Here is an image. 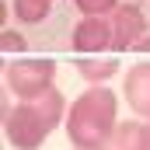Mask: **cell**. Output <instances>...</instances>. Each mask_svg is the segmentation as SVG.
<instances>
[{"mask_svg": "<svg viewBox=\"0 0 150 150\" xmlns=\"http://www.w3.org/2000/svg\"><path fill=\"white\" fill-rule=\"evenodd\" d=\"M119 126V98L108 84H91L67 112V140L77 150H105Z\"/></svg>", "mask_w": 150, "mask_h": 150, "instance_id": "cell-1", "label": "cell"}, {"mask_svg": "<svg viewBox=\"0 0 150 150\" xmlns=\"http://www.w3.org/2000/svg\"><path fill=\"white\" fill-rule=\"evenodd\" d=\"M7 91L18 94V101H35L42 91L56 84V59L49 56H14L4 67Z\"/></svg>", "mask_w": 150, "mask_h": 150, "instance_id": "cell-2", "label": "cell"}, {"mask_svg": "<svg viewBox=\"0 0 150 150\" xmlns=\"http://www.w3.org/2000/svg\"><path fill=\"white\" fill-rule=\"evenodd\" d=\"M49 133L52 129L35 108V101H18L4 108V136L14 150H38Z\"/></svg>", "mask_w": 150, "mask_h": 150, "instance_id": "cell-3", "label": "cell"}, {"mask_svg": "<svg viewBox=\"0 0 150 150\" xmlns=\"http://www.w3.org/2000/svg\"><path fill=\"white\" fill-rule=\"evenodd\" d=\"M74 49L77 52H105L115 49V32H112V18L101 14H84L74 28Z\"/></svg>", "mask_w": 150, "mask_h": 150, "instance_id": "cell-4", "label": "cell"}, {"mask_svg": "<svg viewBox=\"0 0 150 150\" xmlns=\"http://www.w3.org/2000/svg\"><path fill=\"white\" fill-rule=\"evenodd\" d=\"M112 32H115V49H133L136 38L147 35V14L136 4H119L112 11Z\"/></svg>", "mask_w": 150, "mask_h": 150, "instance_id": "cell-5", "label": "cell"}, {"mask_svg": "<svg viewBox=\"0 0 150 150\" xmlns=\"http://www.w3.org/2000/svg\"><path fill=\"white\" fill-rule=\"evenodd\" d=\"M122 94H126L133 115H140V119L150 122V63H136V67L126 70V77H122Z\"/></svg>", "mask_w": 150, "mask_h": 150, "instance_id": "cell-6", "label": "cell"}, {"mask_svg": "<svg viewBox=\"0 0 150 150\" xmlns=\"http://www.w3.org/2000/svg\"><path fill=\"white\" fill-rule=\"evenodd\" d=\"M77 74L84 77L87 84H108L115 74H119V59L115 56H80L77 59Z\"/></svg>", "mask_w": 150, "mask_h": 150, "instance_id": "cell-7", "label": "cell"}, {"mask_svg": "<svg viewBox=\"0 0 150 150\" xmlns=\"http://www.w3.org/2000/svg\"><path fill=\"white\" fill-rule=\"evenodd\" d=\"M35 108L42 112V119L49 122V129H56V126H63L67 122V112H70V105H67V98H63V91L52 84L49 91H42L35 98Z\"/></svg>", "mask_w": 150, "mask_h": 150, "instance_id": "cell-8", "label": "cell"}, {"mask_svg": "<svg viewBox=\"0 0 150 150\" xmlns=\"http://www.w3.org/2000/svg\"><path fill=\"white\" fill-rule=\"evenodd\" d=\"M108 150H147V122H119Z\"/></svg>", "mask_w": 150, "mask_h": 150, "instance_id": "cell-9", "label": "cell"}, {"mask_svg": "<svg viewBox=\"0 0 150 150\" xmlns=\"http://www.w3.org/2000/svg\"><path fill=\"white\" fill-rule=\"evenodd\" d=\"M11 11L21 25H38L49 18L52 11V0H11Z\"/></svg>", "mask_w": 150, "mask_h": 150, "instance_id": "cell-10", "label": "cell"}, {"mask_svg": "<svg viewBox=\"0 0 150 150\" xmlns=\"http://www.w3.org/2000/svg\"><path fill=\"white\" fill-rule=\"evenodd\" d=\"M0 49H4L7 56H25L28 38L21 35V32H14V28H4V32H0Z\"/></svg>", "mask_w": 150, "mask_h": 150, "instance_id": "cell-11", "label": "cell"}, {"mask_svg": "<svg viewBox=\"0 0 150 150\" xmlns=\"http://www.w3.org/2000/svg\"><path fill=\"white\" fill-rule=\"evenodd\" d=\"M77 7L84 14H101V18H112V11L119 7V0H77Z\"/></svg>", "mask_w": 150, "mask_h": 150, "instance_id": "cell-12", "label": "cell"}, {"mask_svg": "<svg viewBox=\"0 0 150 150\" xmlns=\"http://www.w3.org/2000/svg\"><path fill=\"white\" fill-rule=\"evenodd\" d=\"M133 52H150V32L143 38H136V42H133Z\"/></svg>", "mask_w": 150, "mask_h": 150, "instance_id": "cell-13", "label": "cell"}, {"mask_svg": "<svg viewBox=\"0 0 150 150\" xmlns=\"http://www.w3.org/2000/svg\"><path fill=\"white\" fill-rule=\"evenodd\" d=\"M147 150H150V122H147Z\"/></svg>", "mask_w": 150, "mask_h": 150, "instance_id": "cell-14", "label": "cell"}, {"mask_svg": "<svg viewBox=\"0 0 150 150\" xmlns=\"http://www.w3.org/2000/svg\"><path fill=\"white\" fill-rule=\"evenodd\" d=\"M105 150H108V147H105Z\"/></svg>", "mask_w": 150, "mask_h": 150, "instance_id": "cell-15", "label": "cell"}]
</instances>
